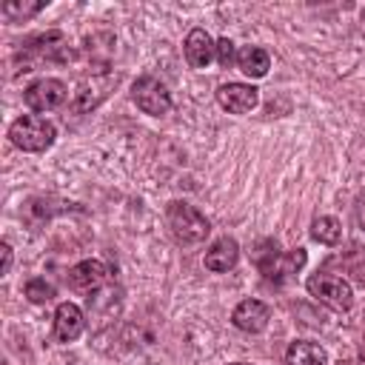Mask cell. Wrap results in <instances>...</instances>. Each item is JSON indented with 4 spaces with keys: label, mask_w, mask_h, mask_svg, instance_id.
<instances>
[{
    "label": "cell",
    "mask_w": 365,
    "mask_h": 365,
    "mask_svg": "<svg viewBox=\"0 0 365 365\" xmlns=\"http://www.w3.org/2000/svg\"><path fill=\"white\" fill-rule=\"evenodd\" d=\"M165 222L174 234L177 242L182 245H194V242H202L211 231V222L185 200H171L165 205Z\"/></svg>",
    "instance_id": "6da1fadb"
},
{
    "label": "cell",
    "mask_w": 365,
    "mask_h": 365,
    "mask_svg": "<svg viewBox=\"0 0 365 365\" xmlns=\"http://www.w3.org/2000/svg\"><path fill=\"white\" fill-rule=\"evenodd\" d=\"M57 137V128L40 117V114H23L17 117L11 125H9V140L11 145H17L20 151H31V154H40L46 148H51Z\"/></svg>",
    "instance_id": "7a4b0ae2"
},
{
    "label": "cell",
    "mask_w": 365,
    "mask_h": 365,
    "mask_svg": "<svg viewBox=\"0 0 365 365\" xmlns=\"http://www.w3.org/2000/svg\"><path fill=\"white\" fill-rule=\"evenodd\" d=\"M23 63L17 68V74L23 71H34V60H51V63H68L74 60V48L68 46L66 34L63 31H46V34H37L31 40H26L23 46Z\"/></svg>",
    "instance_id": "3957f363"
},
{
    "label": "cell",
    "mask_w": 365,
    "mask_h": 365,
    "mask_svg": "<svg viewBox=\"0 0 365 365\" xmlns=\"http://www.w3.org/2000/svg\"><path fill=\"white\" fill-rule=\"evenodd\" d=\"M305 288H308V294L314 299H319L331 311H351V305H354V288H351V282L342 279V277H336V274H331V271L311 274L308 282H305Z\"/></svg>",
    "instance_id": "277c9868"
},
{
    "label": "cell",
    "mask_w": 365,
    "mask_h": 365,
    "mask_svg": "<svg viewBox=\"0 0 365 365\" xmlns=\"http://www.w3.org/2000/svg\"><path fill=\"white\" fill-rule=\"evenodd\" d=\"M114 83H117V77H114L111 71H91L88 77H83V80L77 83L68 108H71L74 114H86V111L97 108V106L108 97V91H111Z\"/></svg>",
    "instance_id": "5b68a950"
},
{
    "label": "cell",
    "mask_w": 365,
    "mask_h": 365,
    "mask_svg": "<svg viewBox=\"0 0 365 365\" xmlns=\"http://www.w3.org/2000/svg\"><path fill=\"white\" fill-rule=\"evenodd\" d=\"M131 100L137 103V108L143 114H151V117H163L168 114L171 108V94L165 88L163 80L145 74V77H137L134 86H131Z\"/></svg>",
    "instance_id": "8992f818"
},
{
    "label": "cell",
    "mask_w": 365,
    "mask_h": 365,
    "mask_svg": "<svg viewBox=\"0 0 365 365\" xmlns=\"http://www.w3.org/2000/svg\"><path fill=\"white\" fill-rule=\"evenodd\" d=\"M66 97H68V88H66V83L57 80V77H40V80H34V83L23 91V100H26V106H29L31 111H51V108L63 106Z\"/></svg>",
    "instance_id": "52a82bcc"
},
{
    "label": "cell",
    "mask_w": 365,
    "mask_h": 365,
    "mask_svg": "<svg viewBox=\"0 0 365 365\" xmlns=\"http://www.w3.org/2000/svg\"><path fill=\"white\" fill-rule=\"evenodd\" d=\"M217 103L228 114H248L259 103V88H254L248 83H222L217 88Z\"/></svg>",
    "instance_id": "ba28073f"
},
{
    "label": "cell",
    "mask_w": 365,
    "mask_h": 365,
    "mask_svg": "<svg viewBox=\"0 0 365 365\" xmlns=\"http://www.w3.org/2000/svg\"><path fill=\"white\" fill-rule=\"evenodd\" d=\"M108 279H111V271L100 259H83L68 271V285L80 294H91V291L103 288Z\"/></svg>",
    "instance_id": "9c48e42d"
},
{
    "label": "cell",
    "mask_w": 365,
    "mask_h": 365,
    "mask_svg": "<svg viewBox=\"0 0 365 365\" xmlns=\"http://www.w3.org/2000/svg\"><path fill=\"white\" fill-rule=\"evenodd\" d=\"M268 319H271V308L259 299H242L234 311H231V322L245 331V334H259L268 328Z\"/></svg>",
    "instance_id": "30bf717a"
},
{
    "label": "cell",
    "mask_w": 365,
    "mask_h": 365,
    "mask_svg": "<svg viewBox=\"0 0 365 365\" xmlns=\"http://www.w3.org/2000/svg\"><path fill=\"white\" fill-rule=\"evenodd\" d=\"M86 328V317L80 305L74 302H60L54 311V339L57 342H74Z\"/></svg>",
    "instance_id": "8fae6325"
},
{
    "label": "cell",
    "mask_w": 365,
    "mask_h": 365,
    "mask_svg": "<svg viewBox=\"0 0 365 365\" xmlns=\"http://www.w3.org/2000/svg\"><path fill=\"white\" fill-rule=\"evenodd\" d=\"M182 51H185V60H188L191 68H205L214 60V54H217V43L208 37L205 29H191L185 34Z\"/></svg>",
    "instance_id": "7c38bea8"
},
{
    "label": "cell",
    "mask_w": 365,
    "mask_h": 365,
    "mask_svg": "<svg viewBox=\"0 0 365 365\" xmlns=\"http://www.w3.org/2000/svg\"><path fill=\"white\" fill-rule=\"evenodd\" d=\"M237 259H240V245H237V240H231V237H220V240L205 251V257H202L205 268L214 271V274L231 271V268L237 265Z\"/></svg>",
    "instance_id": "4fadbf2b"
},
{
    "label": "cell",
    "mask_w": 365,
    "mask_h": 365,
    "mask_svg": "<svg viewBox=\"0 0 365 365\" xmlns=\"http://www.w3.org/2000/svg\"><path fill=\"white\" fill-rule=\"evenodd\" d=\"M302 265H305V248H291V251H279V254H277L268 265H262L259 271L265 274V279L279 282V279L297 274Z\"/></svg>",
    "instance_id": "5bb4252c"
},
{
    "label": "cell",
    "mask_w": 365,
    "mask_h": 365,
    "mask_svg": "<svg viewBox=\"0 0 365 365\" xmlns=\"http://www.w3.org/2000/svg\"><path fill=\"white\" fill-rule=\"evenodd\" d=\"M285 362L288 365H328V354L319 342L311 339H294L285 351Z\"/></svg>",
    "instance_id": "9a60e30c"
},
{
    "label": "cell",
    "mask_w": 365,
    "mask_h": 365,
    "mask_svg": "<svg viewBox=\"0 0 365 365\" xmlns=\"http://www.w3.org/2000/svg\"><path fill=\"white\" fill-rule=\"evenodd\" d=\"M237 66H240V71L248 74V77H265L268 68H271V57H268V51L259 48V46H242V48L237 51Z\"/></svg>",
    "instance_id": "2e32d148"
},
{
    "label": "cell",
    "mask_w": 365,
    "mask_h": 365,
    "mask_svg": "<svg viewBox=\"0 0 365 365\" xmlns=\"http://www.w3.org/2000/svg\"><path fill=\"white\" fill-rule=\"evenodd\" d=\"M311 237H314L317 242H322V245H336V242L342 240V225H339L336 217H328V214L314 217V222H311Z\"/></svg>",
    "instance_id": "e0dca14e"
},
{
    "label": "cell",
    "mask_w": 365,
    "mask_h": 365,
    "mask_svg": "<svg viewBox=\"0 0 365 365\" xmlns=\"http://www.w3.org/2000/svg\"><path fill=\"white\" fill-rule=\"evenodd\" d=\"M43 6L46 3H40V0H34V3H17V0H9V3H3V17L9 20V23H23V20H29V17H34L37 11H43Z\"/></svg>",
    "instance_id": "ac0fdd59"
},
{
    "label": "cell",
    "mask_w": 365,
    "mask_h": 365,
    "mask_svg": "<svg viewBox=\"0 0 365 365\" xmlns=\"http://www.w3.org/2000/svg\"><path fill=\"white\" fill-rule=\"evenodd\" d=\"M23 294H26V299L29 302H48L51 297H54V285L51 282H46L43 277H34V279H29L26 282V288H23Z\"/></svg>",
    "instance_id": "d6986e66"
},
{
    "label": "cell",
    "mask_w": 365,
    "mask_h": 365,
    "mask_svg": "<svg viewBox=\"0 0 365 365\" xmlns=\"http://www.w3.org/2000/svg\"><path fill=\"white\" fill-rule=\"evenodd\" d=\"M234 60H237V54H234V43H231L228 37H220V40H217V63H220L222 68H228Z\"/></svg>",
    "instance_id": "ffe728a7"
},
{
    "label": "cell",
    "mask_w": 365,
    "mask_h": 365,
    "mask_svg": "<svg viewBox=\"0 0 365 365\" xmlns=\"http://www.w3.org/2000/svg\"><path fill=\"white\" fill-rule=\"evenodd\" d=\"M0 251H3V274H9V271H11V245H9V242H3V248H0Z\"/></svg>",
    "instance_id": "44dd1931"
},
{
    "label": "cell",
    "mask_w": 365,
    "mask_h": 365,
    "mask_svg": "<svg viewBox=\"0 0 365 365\" xmlns=\"http://www.w3.org/2000/svg\"><path fill=\"white\" fill-rule=\"evenodd\" d=\"M356 222L365 228V194L356 200Z\"/></svg>",
    "instance_id": "7402d4cb"
},
{
    "label": "cell",
    "mask_w": 365,
    "mask_h": 365,
    "mask_svg": "<svg viewBox=\"0 0 365 365\" xmlns=\"http://www.w3.org/2000/svg\"><path fill=\"white\" fill-rule=\"evenodd\" d=\"M359 365H365V334H362V345H359V359H356Z\"/></svg>",
    "instance_id": "603a6c76"
},
{
    "label": "cell",
    "mask_w": 365,
    "mask_h": 365,
    "mask_svg": "<svg viewBox=\"0 0 365 365\" xmlns=\"http://www.w3.org/2000/svg\"><path fill=\"white\" fill-rule=\"evenodd\" d=\"M234 365H248V362H234Z\"/></svg>",
    "instance_id": "cb8c5ba5"
}]
</instances>
